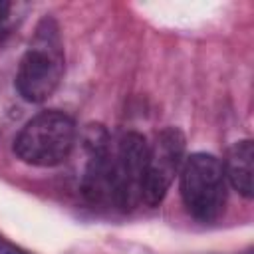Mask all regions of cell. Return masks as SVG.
Instances as JSON below:
<instances>
[{
	"label": "cell",
	"instance_id": "3",
	"mask_svg": "<svg viewBox=\"0 0 254 254\" xmlns=\"http://www.w3.org/2000/svg\"><path fill=\"white\" fill-rule=\"evenodd\" d=\"M179 177L187 212L200 222L216 220L226 204V177L220 159L212 153H192L185 159Z\"/></svg>",
	"mask_w": 254,
	"mask_h": 254
},
{
	"label": "cell",
	"instance_id": "6",
	"mask_svg": "<svg viewBox=\"0 0 254 254\" xmlns=\"http://www.w3.org/2000/svg\"><path fill=\"white\" fill-rule=\"evenodd\" d=\"M113 141L103 125H87L83 131L85 167L79 181L83 198L91 204L109 202V169Z\"/></svg>",
	"mask_w": 254,
	"mask_h": 254
},
{
	"label": "cell",
	"instance_id": "9",
	"mask_svg": "<svg viewBox=\"0 0 254 254\" xmlns=\"http://www.w3.org/2000/svg\"><path fill=\"white\" fill-rule=\"evenodd\" d=\"M0 254H32V252H28V250L20 248L18 244L10 242L8 238H4V236L0 234Z\"/></svg>",
	"mask_w": 254,
	"mask_h": 254
},
{
	"label": "cell",
	"instance_id": "8",
	"mask_svg": "<svg viewBox=\"0 0 254 254\" xmlns=\"http://www.w3.org/2000/svg\"><path fill=\"white\" fill-rule=\"evenodd\" d=\"M10 10H12V4L0 0V42L8 36V30H10Z\"/></svg>",
	"mask_w": 254,
	"mask_h": 254
},
{
	"label": "cell",
	"instance_id": "7",
	"mask_svg": "<svg viewBox=\"0 0 254 254\" xmlns=\"http://www.w3.org/2000/svg\"><path fill=\"white\" fill-rule=\"evenodd\" d=\"M222 171L226 183L244 198H252L254 194V145L252 139H240L232 143L226 151Z\"/></svg>",
	"mask_w": 254,
	"mask_h": 254
},
{
	"label": "cell",
	"instance_id": "5",
	"mask_svg": "<svg viewBox=\"0 0 254 254\" xmlns=\"http://www.w3.org/2000/svg\"><path fill=\"white\" fill-rule=\"evenodd\" d=\"M185 149L187 139L179 127H165L155 135L153 143L147 147L141 202L147 206H159L163 202L175 177L181 173Z\"/></svg>",
	"mask_w": 254,
	"mask_h": 254
},
{
	"label": "cell",
	"instance_id": "2",
	"mask_svg": "<svg viewBox=\"0 0 254 254\" xmlns=\"http://www.w3.org/2000/svg\"><path fill=\"white\" fill-rule=\"evenodd\" d=\"M75 139V121L60 109H48L22 127L14 139V153L34 167H56L71 155Z\"/></svg>",
	"mask_w": 254,
	"mask_h": 254
},
{
	"label": "cell",
	"instance_id": "4",
	"mask_svg": "<svg viewBox=\"0 0 254 254\" xmlns=\"http://www.w3.org/2000/svg\"><path fill=\"white\" fill-rule=\"evenodd\" d=\"M147 147V139L137 131L121 135L111 147L109 204L123 212L133 210L141 202Z\"/></svg>",
	"mask_w": 254,
	"mask_h": 254
},
{
	"label": "cell",
	"instance_id": "1",
	"mask_svg": "<svg viewBox=\"0 0 254 254\" xmlns=\"http://www.w3.org/2000/svg\"><path fill=\"white\" fill-rule=\"evenodd\" d=\"M65 69L64 44L56 18L44 16L30 40L28 50L20 58L14 85L22 99L42 103L54 95Z\"/></svg>",
	"mask_w": 254,
	"mask_h": 254
}]
</instances>
